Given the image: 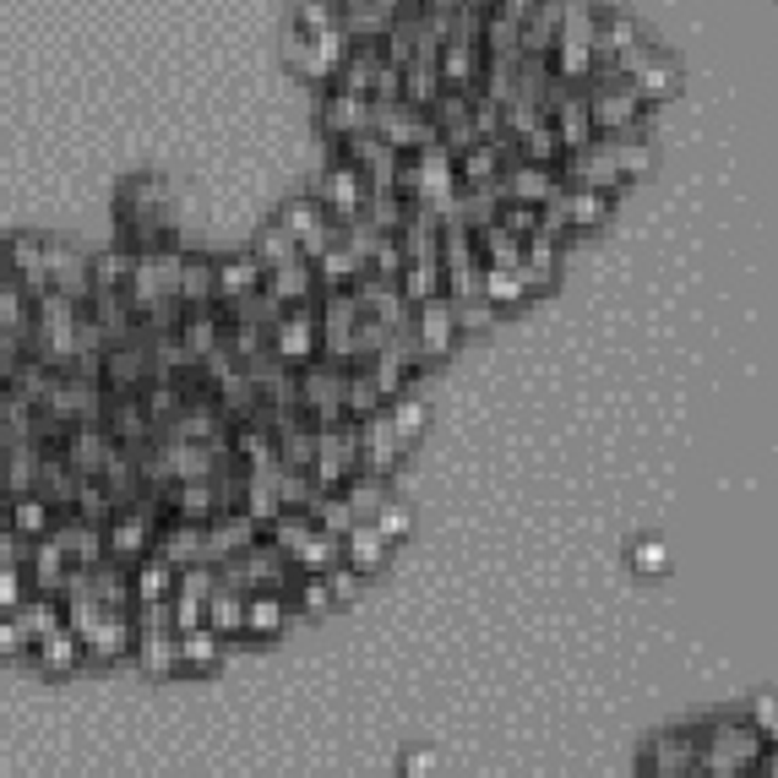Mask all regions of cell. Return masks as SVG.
<instances>
[{"label":"cell","instance_id":"6da1fadb","mask_svg":"<svg viewBox=\"0 0 778 778\" xmlns=\"http://www.w3.org/2000/svg\"><path fill=\"white\" fill-rule=\"evenodd\" d=\"M71 349H76V305L65 294H39L33 300V326H28V360L44 371H71Z\"/></svg>","mask_w":778,"mask_h":778},{"label":"cell","instance_id":"7a4b0ae2","mask_svg":"<svg viewBox=\"0 0 778 778\" xmlns=\"http://www.w3.org/2000/svg\"><path fill=\"white\" fill-rule=\"evenodd\" d=\"M343 365H326V360H311L294 371V397H300V414L317 425V431H332L343 425Z\"/></svg>","mask_w":778,"mask_h":778},{"label":"cell","instance_id":"3957f363","mask_svg":"<svg viewBox=\"0 0 778 778\" xmlns=\"http://www.w3.org/2000/svg\"><path fill=\"white\" fill-rule=\"evenodd\" d=\"M354 474H360V436H354V425L343 419L332 431H317V463H311L317 490H343Z\"/></svg>","mask_w":778,"mask_h":778},{"label":"cell","instance_id":"277c9868","mask_svg":"<svg viewBox=\"0 0 778 778\" xmlns=\"http://www.w3.org/2000/svg\"><path fill=\"white\" fill-rule=\"evenodd\" d=\"M371 131L387 142L392 153H419V147H431V142H436V121H431L425 110L403 104V98H392V104H371Z\"/></svg>","mask_w":778,"mask_h":778},{"label":"cell","instance_id":"5b68a950","mask_svg":"<svg viewBox=\"0 0 778 778\" xmlns=\"http://www.w3.org/2000/svg\"><path fill=\"white\" fill-rule=\"evenodd\" d=\"M317 343H322V317H317V300L311 305H289L278 326H272V354L289 365V371H300V365H311L317 360Z\"/></svg>","mask_w":778,"mask_h":778},{"label":"cell","instance_id":"8992f818","mask_svg":"<svg viewBox=\"0 0 778 778\" xmlns=\"http://www.w3.org/2000/svg\"><path fill=\"white\" fill-rule=\"evenodd\" d=\"M278 224L294 235V246H300V257L305 261L326 257V251L338 246V224L326 218V207L317 201V196H294V201L278 212Z\"/></svg>","mask_w":778,"mask_h":778},{"label":"cell","instance_id":"52a82bcc","mask_svg":"<svg viewBox=\"0 0 778 778\" xmlns=\"http://www.w3.org/2000/svg\"><path fill=\"white\" fill-rule=\"evenodd\" d=\"M261 539V528L246 512H212L201 522V567H218V561H235L246 556Z\"/></svg>","mask_w":778,"mask_h":778},{"label":"cell","instance_id":"ba28073f","mask_svg":"<svg viewBox=\"0 0 778 778\" xmlns=\"http://www.w3.org/2000/svg\"><path fill=\"white\" fill-rule=\"evenodd\" d=\"M365 196L371 186L360 180V169L354 164H343V158H332L322 169V180H317V201L326 207V218L332 224H343V218H360L365 212Z\"/></svg>","mask_w":778,"mask_h":778},{"label":"cell","instance_id":"9c48e42d","mask_svg":"<svg viewBox=\"0 0 778 778\" xmlns=\"http://www.w3.org/2000/svg\"><path fill=\"white\" fill-rule=\"evenodd\" d=\"M414 338H419V360H447L457 343V311L447 294H431L425 305H414Z\"/></svg>","mask_w":778,"mask_h":778},{"label":"cell","instance_id":"30bf717a","mask_svg":"<svg viewBox=\"0 0 778 778\" xmlns=\"http://www.w3.org/2000/svg\"><path fill=\"white\" fill-rule=\"evenodd\" d=\"M44 272H50V289L65 294L71 305H82L93 294V283H87V251H76L65 240H44Z\"/></svg>","mask_w":778,"mask_h":778},{"label":"cell","instance_id":"8fae6325","mask_svg":"<svg viewBox=\"0 0 778 778\" xmlns=\"http://www.w3.org/2000/svg\"><path fill=\"white\" fill-rule=\"evenodd\" d=\"M588 121L599 131H632L643 121V98L632 93V82H610V87H599L593 98H588Z\"/></svg>","mask_w":778,"mask_h":778},{"label":"cell","instance_id":"7c38bea8","mask_svg":"<svg viewBox=\"0 0 778 778\" xmlns=\"http://www.w3.org/2000/svg\"><path fill=\"white\" fill-rule=\"evenodd\" d=\"M6 272L22 283L28 305H33L39 294H50V272H44V240H39V235H11V240H6Z\"/></svg>","mask_w":778,"mask_h":778},{"label":"cell","instance_id":"4fadbf2b","mask_svg":"<svg viewBox=\"0 0 778 778\" xmlns=\"http://www.w3.org/2000/svg\"><path fill=\"white\" fill-rule=\"evenodd\" d=\"M261 294H272L283 311L289 305H311L317 294H322V283H317V267L305 257H294L289 267H272V272H261Z\"/></svg>","mask_w":778,"mask_h":778},{"label":"cell","instance_id":"5bb4252c","mask_svg":"<svg viewBox=\"0 0 778 778\" xmlns=\"http://www.w3.org/2000/svg\"><path fill=\"white\" fill-rule=\"evenodd\" d=\"M121 453L115 442H110V431L104 425H71L61 442V457L76 468V474H104V463Z\"/></svg>","mask_w":778,"mask_h":778},{"label":"cell","instance_id":"9a60e30c","mask_svg":"<svg viewBox=\"0 0 778 778\" xmlns=\"http://www.w3.org/2000/svg\"><path fill=\"white\" fill-rule=\"evenodd\" d=\"M28 496H39L50 512H71V496H76V468H71L61 453H39V463H33V490H28Z\"/></svg>","mask_w":778,"mask_h":778},{"label":"cell","instance_id":"2e32d148","mask_svg":"<svg viewBox=\"0 0 778 778\" xmlns=\"http://www.w3.org/2000/svg\"><path fill=\"white\" fill-rule=\"evenodd\" d=\"M175 305H180V317H191V311H212V305H218L212 257H186V261H180V278H175Z\"/></svg>","mask_w":778,"mask_h":778},{"label":"cell","instance_id":"e0dca14e","mask_svg":"<svg viewBox=\"0 0 778 778\" xmlns=\"http://www.w3.org/2000/svg\"><path fill=\"white\" fill-rule=\"evenodd\" d=\"M354 436H360V468H365V474H387V468H397L403 447H397V436H392L387 408H382V414H371V419H360V425H354Z\"/></svg>","mask_w":778,"mask_h":778},{"label":"cell","instance_id":"ac0fdd59","mask_svg":"<svg viewBox=\"0 0 778 778\" xmlns=\"http://www.w3.org/2000/svg\"><path fill=\"white\" fill-rule=\"evenodd\" d=\"M501 196L522 201V207H544L556 196V175L544 164H507L501 169Z\"/></svg>","mask_w":778,"mask_h":778},{"label":"cell","instance_id":"d6986e66","mask_svg":"<svg viewBox=\"0 0 778 778\" xmlns=\"http://www.w3.org/2000/svg\"><path fill=\"white\" fill-rule=\"evenodd\" d=\"M567 180L583 186V191H604V186H621V164H615V147H578L572 164H567Z\"/></svg>","mask_w":778,"mask_h":778},{"label":"cell","instance_id":"ffe728a7","mask_svg":"<svg viewBox=\"0 0 778 778\" xmlns=\"http://www.w3.org/2000/svg\"><path fill=\"white\" fill-rule=\"evenodd\" d=\"M322 126L332 142H349L360 131H371V98H354V93H332L322 104Z\"/></svg>","mask_w":778,"mask_h":778},{"label":"cell","instance_id":"44dd1931","mask_svg":"<svg viewBox=\"0 0 778 778\" xmlns=\"http://www.w3.org/2000/svg\"><path fill=\"white\" fill-rule=\"evenodd\" d=\"M212 278H218V305H235V300H246V294L261 289V267L246 257V251L212 261Z\"/></svg>","mask_w":778,"mask_h":778},{"label":"cell","instance_id":"7402d4cb","mask_svg":"<svg viewBox=\"0 0 778 778\" xmlns=\"http://www.w3.org/2000/svg\"><path fill=\"white\" fill-rule=\"evenodd\" d=\"M550 121H556V142H561V147H572V153H578V147H588L593 121H588V98H583V93H572V87H567V93L556 98Z\"/></svg>","mask_w":778,"mask_h":778},{"label":"cell","instance_id":"603a6c76","mask_svg":"<svg viewBox=\"0 0 778 778\" xmlns=\"http://www.w3.org/2000/svg\"><path fill=\"white\" fill-rule=\"evenodd\" d=\"M474 257H479V267L518 272V267H522V240H518V235H507L501 224H490V229H479V235H474Z\"/></svg>","mask_w":778,"mask_h":778},{"label":"cell","instance_id":"cb8c5ba5","mask_svg":"<svg viewBox=\"0 0 778 778\" xmlns=\"http://www.w3.org/2000/svg\"><path fill=\"white\" fill-rule=\"evenodd\" d=\"M387 403H382V392L371 382V371L365 365H349V376H343V419L349 425H360V419H371V414H382Z\"/></svg>","mask_w":778,"mask_h":778},{"label":"cell","instance_id":"d4e9b609","mask_svg":"<svg viewBox=\"0 0 778 778\" xmlns=\"http://www.w3.org/2000/svg\"><path fill=\"white\" fill-rule=\"evenodd\" d=\"M175 332H180L186 354L201 365V360H207V354L224 343V317H218V305H212V311H191V317H180V326H175Z\"/></svg>","mask_w":778,"mask_h":778},{"label":"cell","instance_id":"484cf974","mask_svg":"<svg viewBox=\"0 0 778 778\" xmlns=\"http://www.w3.org/2000/svg\"><path fill=\"white\" fill-rule=\"evenodd\" d=\"M246 257L257 261L261 272H272V267H289V261L300 257V246H294V235L272 218V224H261V229H257V240H251V251H246Z\"/></svg>","mask_w":778,"mask_h":778},{"label":"cell","instance_id":"4316f807","mask_svg":"<svg viewBox=\"0 0 778 778\" xmlns=\"http://www.w3.org/2000/svg\"><path fill=\"white\" fill-rule=\"evenodd\" d=\"M382 556H387V539H382L371 522H354V528L343 533V567H349V572H376Z\"/></svg>","mask_w":778,"mask_h":778},{"label":"cell","instance_id":"83f0119b","mask_svg":"<svg viewBox=\"0 0 778 778\" xmlns=\"http://www.w3.org/2000/svg\"><path fill=\"white\" fill-rule=\"evenodd\" d=\"M338 496L349 501V512H354L360 522H371L382 507H387V485H382V474H354Z\"/></svg>","mask_w":778,"mask_h":778},{"label":"cell","instance_id":"f1b7e54d","mask_svg":"<svg viewBox=\"0 0 778 778\" xmlns=\"http://www.w3.org/2000/svg\"><path fill=\"white\" fill-rule=\"evenodd\" d=\"M272 490H278V507H283V512H311V501L322 496L305 468H278V474H272Z\"/></svg>","mask_w":778,"mask_h":778},{"label":"cell","instance_id":"f546056e","mask_svg":"<svg viewBox=\"0 0 778 778\" xmlns=\"http://www.w3.org/2000/svg\"><path fill=\"white\" fill-rule=\"evenodd\" d=\"M55 528V512L39 501V496H11V533H22L28 544L33 539H44Z\"/></svg>","mask_w":778,"mask_h":778},{"label":"cell","instance_id":"4dcf8cb0","mask_svg":"<svg viewBox=\"0 0 778 778\" xmlns=\"http://www.w3.org/2000/svg\"><path fill=\"white\" fill-rule=\"evenodd\" d=\"M311 267H317V283H322V289H349V283L365 272V261L354 257L349 246H332V251H326V257H317Z\"/></svg>","mask_w":778,"mask_h":778},{"label":"cell","instance_id":"1f68e13d","mask_svg":"<svg viewBox=\"0 0 778 778\" xmlns=\"http://www.w3.org/2000/svg\"><path fill=\"white\" fill-rule=\"evenodd\" d=\"M397 289H403L408 305H425L431 294H442V261H403Z\"/></svg>","mask_w":778,"mask_h":778},{"label":"cell","instance_id":"d6a6232c","mask_svg":"<svg viewBox=\"0 0 778 778\" xmlns=\"http://www.w3.org/2000/svg\"><path fill=\"white\" fill-rule=\"evenodd\" d=\"M283 621H289V599H278V593H251V599H246V632L272 637Z\"/></svg>","mask_w":778,"mask_h":778},{"label":"cell","instance_id":"836d02e7","mask_svg":"<svg viewBox=\"0 0 778 778\" xmlns=\"http://www.w3.org/2000/svg\"><path fill=\"white\" fill-rule=\"evenodd\" d=\"M126 272H131L126 246H110V251L87 257V283H93V289H126Z\"/></svg>","mask_w":778,"mask_h":778},{"label":"cell","instance_id":"e575fe53","mask_svg":"<svg viewBox=\"0 0 778 778\" xmlns=\"http://www.w3.org/2000/svg\"><path fill=\"white\" fill-rule=\"evenodd\" d=\"M305 518L317 522L322 533H332V539H343V533H349V528L360 522V518H354V512H349V501H343L338 490H322V496L311 501V512H305Z\"/></svg>","mask_w":778,"mask_h":778},{"label":"cell","instance_id":"d590c367","mask_svg":"<svg viewBox=\"0 0 778 778\" xmlns=\"http://www.w3.org/2000/svg\"><path fill=\"white\" fill-rule=\"evenodd\" d=\"M522 294V278L518 272H496V267H479V300L490 305V311H501V305H518Z\"/></svg>","mask_w":778,"mask_h":778},{"label":"cell","instance_id":"8d00e7d4","mask_svg":"<svg viewBox=\"0 0 778 778\" xmlns=\"http://www.w3.org/2000/svg\"><path fill=\"white\" fill-rule=\"evenodd\" d=\"M387 425H392V436H397V447H414L419 431H425V403H419V397H392Z\"/></svg>","mask_w":778,"mask_h":778},{"label":"cell","instance_id":"74e56055","mask_svg":"<svg viewBox=\"0 0 778 778\" xmlns=\"http://www.w3.org/2000/svg\"><path fill=\"white\" fill-rule=\"evenodd\" d=\"M142 408H147L153 425H169V419L186 408V392H180V382H147V387H142Z\"/></svg>","mask_w":778,"mask_h":778},{"label":"cell","instance_id":"f35d334b","mask_svg":"<svg viewBox=\"0 0 778 778\" xmlns=\"http://www.w3.org/2000/svg\"><path fill=\"white\" fill-rule=\"evenodd\" d=\"M365 218H371V229L397 235V229H403V218H408V201H403L397 191H371V196H365Z\"/></svg>","mask_w":778,"mask_h":778},{"label":"cell","instance_id":"ab89813d","mask_svg":"<svg viewBox=\"0 0 778 778\" xmlns=\"http://www.w3.org/2000/svg\"><path fill=\"white\" fill-rule=\"evenodd\" d=\"M561 39H572V44H593L599 39V22H593L588 0H561Z\"/></svg>","mask_w":778,"mask_h":778},{"label":"cell","instance_id":"60d3db41","mask_svg":"<svg viewBox=\"0 0 778 778\" xmlns=\"http://www.w3.org/2000/svg\"><path fill=\"white\" fill-rule=\"evenodd\" d=\"M556 76H561V82L593 76V44H572V39H556Z\"/></svg>","mask_w":778,"mask_h":778},{"label":"cell","instance_id":"b9f144b4","mask_svg":"<svg viewBox=\"0 0 778 778\" xmlns=\"http://www.w3.org/2000/svg\"><path fill=\"white\" fill-rule=\"evenodd\" d=\"M512 142H518L522 164H556V153H561V142H556V131H550V126L522 131V136H512Z\"/></svg>","mask_w":778,"mask_h":778},{"label":"cell","instance_id":"7bdbcfd3","mask_svg":"<svg viewBox=\"0 0 778 778\" xmlns=\"http://www.w3.org/2000/svg\"><path fill=\"white\" fill-rule=\"evenodd\" d=\"M632 93H637V98H670V93H675V65L649 61V65H643V71H637V82H632Z\"/></svg>","mask_w":778,"mask_h":778},{"label":"cell","instance_id":"ee69618b","mask_svg":"<svg viewBox=\"0 0 778 778\" xmlns=\"http://www.w3.org/2000/svg\"><path fill=\"white\" fill-rule=\"evenodd\" d=\"M365 272H376V278H403V246H397V235H382L376 240V251H371V267Z\"/></svg>","mask_w":778,"mask_h":778},{"label":"cell","instance_id":"f6af8a7d","mask_svg":"<svg viewBox=\"0 0 778 778\" xmlns=\"http://www.w3.org/2000/svg\"><path fill=\"white\" fill-rule=\"evenodd\" d=\"M507 235H518V240H528V235H539V207H522V201H501V218H496Z\"/></svg>","mask_w":778,"mask_h":778},{"label":"cell","instance_id":"bcb514c9","mask_svg":"<svg viewBox=\"0 0 778 778\" xmlns=\"http://www.w3.org/2000/svg\"><path fill=\"white\" fill-rule=\"evenodd\" d=\"M371 528H376V533H382V539H397V533H408V512H403V507H397V501H387V507H382V512H376V518H371Z\"/></svg>","mask_w":778,"mask_h":778},{"label":"cell","instance_id":"7dc6e473","mask_svg":"<svg viewBox=\"0 0 778 778\" xmlns=\"http://www.w3.org/2000/svg\"><path fill=\"white\" fill-rule=\"evenodd\" d=\"M453 311H457V332H463V326H490L496 322V311H490L485 300H453Z\"/></svg>","mask_w":778,"mask_h":778},{"label":"cell","instance_id":"c3c4849f","mask_svg":"<svg viewBox=\"0 0 778 778\" xmlns=\"http://www.w3.org/2000/svg\"><path fill=\"white\" fill-rule=\"evenodd\" d=\"M615 164H621V175H643V169H649V147H637V142L621 147V142H615Z\"/></svg>","mask_w":778,"mask_h":778},{"label":"cell","instance_id":"681fc988","mask_svg":"<svg viewBox=\"0 0 778 778\" xmlns=\"http://www.w3.org/2000/svg\"><path fill=\"white\" fill-rule=\"evenodd\" d=\"M457 6H463V0H425V11H431V17H453Z\"/></svg>","mask_w":778,"mask_h":778},{"label":"cell","instance_id":"f907efd6","mask_svg":"<svg viewBox=\"0 0 778 778\" xmlns=\"http://www.w3.org/2000/svg\"><path fill=\"white\" fill-rule=\"evenodd\" d=\"M11 447H17V436H11V425H0V457L11 453Z\"/></svg>","mask_w":778,"mask_h":778},{"label":"cell","instance_id":"816d5d0a","mask_svg":"<svg viewBox=\"0 0 778 778\" xmlns=\"http://www.w3.org/2000/svg\"><path fill=\"white\" fill-rule=\"evenodd\" d=\"M0 267H6V235H0Z\"/></svg>","mask_w":778,"mask_h":778}]
</instances>
